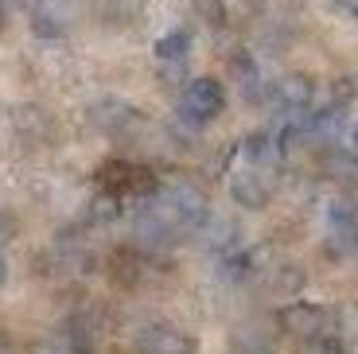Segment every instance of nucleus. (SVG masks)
Wrapping results in <instances>:
<instances>
[{
  "mask_svg": "<svg viewBox=\"0 0 358 354\" xmlns=\"http://www.w3.org/2000/svg\"><path fill=\"white\" fill-rule=\"evenodd\" d=\"M98 183L106 195L121 199V195H156L160 191V183H156V176L144 164H133V160H109V164H101L98 171Z\"/></svg>",
  "mask_w": 358,
  "mask_h": 354,
  "instance_id": "obj_1",
  "label": "nucleus"
},
{
  "mask_svg": "<svg viewBox=\"0 0 358 354\" xmlns=\"http://www.w3.org/2000/svg\"><path fill=\"white\" fill-rule=\"evenodd\" d=\"M222 109H226V90H222V82H218V78H195V82H187L183 98H179V113L187 117L191 125L215 121Z\"/></svg>",
  "mask_w": 358,
  "mask_h": 354,
  "instance_id": "obj_2",
  "label": "nucleus"
},
{
  "mask_svg": "<svg viewBox=\"0 0 358 354\" xmlns=\"http://www.w3.org/2000/svg\"><path fill=\"white\" fill-rule=\"evenodd\" d=\"M195 339L187 331L171 327V323H152L136 335V354H191Z\"/></svg>",
  "mask_w": 358,
  "mask_h": 354,
  "instance_id": "obj_3",
  "label": "nucleus"
},
{
  "mask_svg": "<svg viewBox=\"0 0 358 354\" xmlns=\"http://www.w3.org/2000/svg\"><path fill=\"white\" fill-rule=\"evenodd\" d=\"M327 238H331L335 253H355L358 249V211L347 199H335L327 206Z\"/></svg>",
  "mask_w": 358,
  "mask_h": 354,
  "instance_id": "obj_4",
  "label": "nucleus"
},
{
  "mask_svg": "<svg viewBox=\"0 0 358 354\" xmlns=\"http://www.w3.org/2000/svg\"><path fill=\"white\" fill-rule=\"evenodd\" d=\"M230 195H234V203L245 206V211H261V206L273 199V179H268V171L245 168L230 179Z\"/></svg>",
  "mask_w": 358,
  "mask_h": 354,
  "instance_id": "obj_5",
  "label": "nucleus"
},
{
  "mask_svg": "<svg viewBox=\"0 0 358 354\" xmlns=\"http://www.w3.org/2000/svg\"><path fill=\"white\" fill-rule=\"evenodd\" d=\"M280 327L296 339H323V327H327V311L320 304H288L280 311Z\"/></svg>",
  "mask_w": 358,
  "mask_h": 354,
  "instance_id": "obj_6",
  "label": "nucleus"
},
{
  "mask_svg": "<svg viewBox=\"0 0 358 354\" xmlns=\"http://www.w3.org/2000/svg\"><path fill=\"white\" fill-rule=\"evenodd\" d=\"M90 121L98 125L101 133L121 136V133H129V129H133V125L141 121V113H136L133 106H125V101L106 98V101H98V106H90Z\"/></svg>",
  "mask_w": 358,
  "mask_h": 354,
  "instance_id": "obj_7",
  "label": "nucleus"
},
{
  "mask_svg": "<svg viewBox=\"0 0 358 354\" xmlns=\"http://www.w3.org/2000/svg\"><path fill=\"white\" fill-rule=\"evenodd\" d=\"M242 156H245V164H250V168L268 171L280 160V144H277V136H273V133H250L242 141Z\"/></svg>",
  "mask_w": 358,
  "mask_h": 354,
  "instance_id": "obj_8",
  "label": "nucleus"
},
{
  "mask_svg": "<svg viewBox=\"0 0 358 354\" xmlns=\"http://www.w3.org/2000/svg\"><path fill=\"white\" fill-rule=\"evenodd\" d=\"M277 98H280V106H288V109H308L312 106V98H315V82L308 78V74H288L285 82H277Z\"/></svg>",
  "mask_w": 358,
  "mask_h": 354,
  "instance_id": "obj_9",
  "label": "nucleus"
},
{
  "mask_svg": "<svg viewBox=\"0 0 358 354\" xmlns=\"http://www.w3.org/2000/svg\"><path fill=\"white\" fill-rule=\"evenodd\" d=\"M152 51H156V59H160V62H183L191 55V31H187V27H171L168 36L156 39Z\"/></svg>",
  "mask_w": 358,
  "mask_h": 354,
  "instance_id": "obj_10",
  "label": "nucleus"
},
{
  "mask_svg": "<svg viewBox=\"0 0 358 354\" xmlns=\"http://www.w3.org/2000/svg\"><path fill=\"white\" fill-rule=\"evenodd\" d=\"M218 269H222V276L226 281H242L245 273L253 269V261H250V253L245 249H222V257H218Z\"/></svg>",
  "mask_w": 358,
  "mask_h": 354,
  "instance_id": "obj_11",
  "label": "nucleus"
},
{
  "mask_svg": "<svg viewBox=\"0 0 358 354\" xmlns=\"http://www.w3.org/2000/svg\"><path fill=\"white\" fill-rule=\"evenodd\" d=\"M327 171H331L339 183H355L358 187V152H335L327 160Z\"/></svg>",
  "mask_w": 358,
  "mask_h": 354,
  "instance_id": "obj_12",
  "label": "nucleus"
},
{
  "mask_svg": "<svg viewBox=\"0 0 358 354\" xmlns=\"http://www.w3.org/2000/svg\"><path fill=\"white\" fill-rule=\"evenodd\" d=\"M31 27H36V31H39L43 39H59V36H63V20L55 16V12H47L43 4H39V8L31 12Z\"/></svg>",
  "mask_w": 358,
  "mask_h": 354,
  "instance_id": "obj_13",
  "label": "nucleus"
},
{
  "mask_svg": "<svg viewBox=\"0 0 358 354\" xmlns=\"http://www.w3.org/2000/svg\"><path fill=\"white\" fill-rule=\"evenodd\" d=\"M31 354H86L71 335H55V339H43V343L31 346Z\"/></svg>",
  "mask_w": 358,
  "mask_h": 354,
  "instance_id": "obj_14",
  "label": "nucleus"
},
{
  "mask_svg": "<svg viewBox=\"0 0 358 354\" xmlns=\"http://www.w3.org/2000/svg\"><path fill=\"white\" fill-rule=\"evenodd\" d=\"M109 265H113V281H121V284H133L136 281V253H133V249H121Z\"/></svg>",
  "mask_w": 358,
  "mask_h": 354,
  "instance_id": "obj_15",
  "label": "nucleus"
},
{
  "mask_svg": "<svg viewBox=\"0 0 358 354\" xmlns=\"http://www.w3.org/2000/svg\"><path fill=\"white\" fill-rule=\"evenodd\" d=\"M195 12H199V20L210 24V27L226 24V0H195Z\"/></svg>",
  "mask_w": 358,
  "mask_h": 354,
  "instance_id": "obj_16",
  "label": "nucleus"
},
{
  "mask_svg": "<svg viewBox=\"0 0 358 354\" xmlns=\"http://www.w3.org/2000/svg\"><path fill=\"white\" fill-rule=\"evenodd\" d=\"M350 101H355V82H350V78H339V82L331 86V109H339V113H343Z\"/></svg>",
  "mask_w": 358,
  "mask_h": 354,
  "instance_id": "obj_17",
  "label": "nucleus"
},
{
  "mask_svg": "<svg viewBox=\"0 0 358 354\" xmlns=\"http://www.w3.org/2000/svg\"><path fill=\"white\" fill-rule=\"evenodd\" d=\"M90 218H94V222H113L117 218V199L113 195H101L98 203L90 206Z\"/></svg>",
  "mask_w": 358,
  "mask_h": 354,
  "instance_id": "obj_18",
  "label": "nucleus"
},
{
  "mask_svg": "<svg viewBox=\"0 0 358 354\" xmlns=\"http://www.w3.org/2000/svg\"><path fill=\"white\" fill-rule=\"evenodd\" d=\"M304 354H343V346L335 343V339H312V346H308Z\"/></svg>",
  "mask_w": 358,
  "mask_h": 354,
  "instance_id": "obj_19",
  "label": "nucleus"
},
{
  "mask_svg": "<svg viewBox=\"0 0 358 354\" xmlns=\"http://www.w3.org/2000/svg\"><path fill=\"white\" fill-rule=\"evenodd\" d=\"M347 136H350V148L358 152V125H350V133H347Z\"/></svg>",
  "mask_w": 358,
  "mask_h": 354,
  "instance_id": "obj_20",
  "label": "nucleus"
},
{
  "mask_svg": "<svg viewBox=\"0 0 358 354\" xmlns=\"http://www.w3.org/2000/svg\"><path fill=\"white\" fill-rule=\"evenodd\" d=\"M8 281V265H4V257H0V284Z\"/></svg>",
  "mask_w": 358,
  "mask_h": 354,
  "instance_id": "obj_21",
  "label": "nucleus"
},
{
  "mask_svg": "<svg viewBox=\"0 0 358 354\" xmlns=\"http://www.w3.org/2000/svg\"><path fill=\"white\" fill-rule=\"evenodd\" d=\"M4 234H8V226H4V218H0V241H4Z\"/></svg>",
  "mask_w": 358,
  "mask_h": 354,
  "instance_id": "obj_22",
  "label": "nucleus"
},
{
  "mask_svg": "<svg viewBox=\"0 0 358 354\" xmlns=\"http://www.w3.org/2000/svg\"><path fill=\"white\" fill-rule=\"evenodd\" d=\"M0 27H4V4H0Z\"/></svg>",
  "mask_w": 358,
  "mask_h": 354,
  "instance_id": "obj_23",
  "label": "nucleus"
},
{
  "mask_svg": "<svg viewBox=\"0 0 358 354\" xmlns=\"http://www.w3.org/2000/svg\"><path fill=\"white\" fill-rule=\"evenodd\" d=\"M350 12H355V24H358V4H355V8H350Z\"/></svg>",
  "mask_w": 358,
  "mask_h": 354,
  "instance_id": "obj_24",
  "label": "nucleus"
}]
</instances>
